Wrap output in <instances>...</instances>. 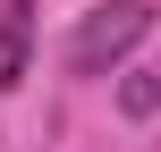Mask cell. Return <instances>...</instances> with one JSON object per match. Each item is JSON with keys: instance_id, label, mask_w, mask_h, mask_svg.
Returning <instances> with one entry per match:
<instances>
[{"instance_id": "obj_1", "label": "cell", "mask_w": 161, "mask_h": 152, "mask_svg": "<svg viewBox=\"0 0 161 152\" xmlns=\"http://www.w3.org/2000/svg\"><path fill=\"white\" fill-rule=\"evenodd\" d=\"M144 34H153V0H102V8H85V25L68 34V76H110Z\"/></svg>"}, {"instance_id": "obj_2", "label": "cell", "mask_w": 161, "mask_h": 152, "mask_svg": "<svg viewBox=\"0 0 161 152\" xmlns=\"http://www.w3.org/2000/svg\"><path fill=\"white\" fill-rule=\"evenodd\" d=\"M25 51H34V0H0V93L25 76Z\"/></svg>"}, {"instance_id": "obj_3", "label": "cell", "mask_w": 161, "mask_h": 152, "mask_svg": "<svg viewBox=\"0 0 161 152\" xmlns=\"http://www.w3.org/2000/svg\"><path fill=\"white\" fill-rule=\"evenodd\" d=\"M119 110H127V118H161V76L153 68H136V76L119 85Z\"/></svg>"}]
</instances>
